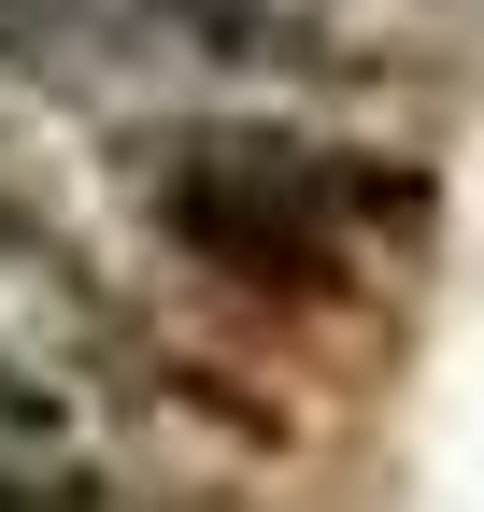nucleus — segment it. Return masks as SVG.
I'll use <instances>...</instances> for the list:
<instances>
[{
	"instance_id": "nucleus-1",
	"label": "nucleus",
	"mask_w": 484,
	"mask_h": 512,
	"mask_svg": "<svg viewBox=\"0 0 484 512\" xmlns=\"http://www.w3.org/2000/svg\"><path fill=\"white\" fill-rule=\"evenodd\" d=\"M129 214L186 256L214 299L257 313H356L371 271L428 256L442 185L399 143H342V128H285V114H143L114 143Z\"/></svg>"
},
{
	"instance_id": "nucleus-2",
	"label": "nucleus",
	"mask_w": 484,
	"mask_h": 512,
	"mask_svg": "<svg viewBox=\"0 0 484 512\" xmlns=\"http://www.w3.org/2000/svg\"><path fill=\"white\" fill-rule=\"evenodd\" d=\"M0 512H129L100 470H72L57 441H0Z\"/></svg>"
},
{
	"instance_id": "nucleus-3",
	"label": "nucleus",
	"mask_w": 484,
	"mask_h": 512,
	"mask_svg": "<svg viewBox=\"0 0 484 512\" xmlns=\"http://www.w3.org/2000/svg\"><path fill=\"white\" fill-rule=\"evenodd\" d=\"M0 441H72V384H57L29 342H0Z\"/></svg>"
}]
</instances>
